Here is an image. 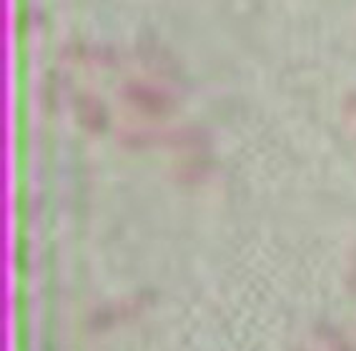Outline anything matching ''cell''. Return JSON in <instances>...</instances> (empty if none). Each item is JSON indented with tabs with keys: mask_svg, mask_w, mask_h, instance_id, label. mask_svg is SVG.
<instances>
[{
	"mask_svg": "<svg viewBox=\"0 0 356 351\" xmlns=\"http://www.w3.org/2000/svg\"><path fill=\"white\" fill-rule=\"evenodd\" d=\"M121 98L136 111V113L146 115V118H165L176 108V98L165 93L163 88L143 81H128L121 88Z\"/></svg>",
	"mask_w": 356,
	"mask_h": 351,
	"instance_id": "1",
	"label": "cell"
},
{
	"mask_svg": "<svg viewBox=\"0 0 356 351\" xmlns=\"http://www.w3.org/2000/svg\"><path fill=\"white\" fill-rule=\"evenodd\" d=\"M76 115L81 126L86 131H90V133H103L106 126H108V111L90 93H83V96L76 98Z\"/></svg>",
	"mask_w": 356,
	"mask_h": 351,
	"instance_id": "2",
	"label": "cell"
},
{
	"mask_svg": "<svg viewBox=\"0 0 356 351\" xmlns=\"http://www.w3.org/2000/svg\"><path fill=\"white\" fill-rule=\"evenodd\" d=\"M316 336L324 341L329 351H356L354 344L349 341V336H346L341 329H337L334 324H329V321H318Z\"/></svg>",
	"mask_w": 356,
	"mask_h": 351,
	"instance_id": "3",
	"label": "cell"
},
{
	"mask_svg": "<svg viewBox=\"0 0 356 351\" xmlns=\"http://www.w3.org/2000/svg\"><path fill=\"white\" fill-rule=\"evenodd\" d=\"M343 115H346V121H349L351 126H356V93H351V96L346 98V103H343Z\"/></svg>",
	"mask_w": 356,
	"mask_h": 351,
	"instance_id": "4",
	"label": "cell"
},
{
	"mask_svg": "<svg viewBox=\"0 0 356 351\" xmlns=\"http://www.w3.org/2000/svg\"><path fill=\"white\" fill-rule=\"evenodd\" d=\"M346 286H349V291L356 296V254H354V259H351V268H349V279H346Z\"/></svg>",
	"mask_w": 356,
	"mask_h": 351,
	"instance_id": "5",
	"label": "cell"
},
{
	"mask_svg": "<svg viewBox=\"0 0 356 351\" xmlns=\"http://www.w3.org/2000/svg\"><path fill=\"white\" fill-rule=\"evenodd\" d=\"M301 351H304V349H301Z\"/></svg>",
	"mask_w": 356,
	"mask_h": 351,
	"instance_id": "6",
	"label": "cell"
}]
</instances>
